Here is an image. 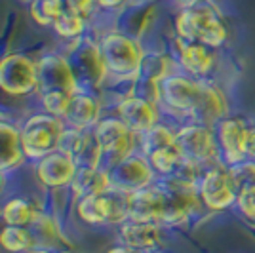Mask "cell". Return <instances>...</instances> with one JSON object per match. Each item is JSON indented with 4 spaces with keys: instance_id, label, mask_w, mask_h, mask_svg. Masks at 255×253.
<instances>
[{
    "instance_id": "6da1fadb",
    "label": "cell",
    "mask_w": 255,
    "mask_h": 253,
    "mask_svg": "<svg viewBox=\"0 0 255 253\" xmlns=\"http://www.w3.org/2000/svg\"><path fill=\"white\" fill-rule=\"evenodd\" d=\"M156 101L173 115L191 116L194 122L210 126L229 115V103L221 86L212 80L192 78L179 71L158 82Z\"/></svg>"
},
{
    "instance_id": "7a4b0ae2",
    "label": "cell",
    "mask_w": 255,
    "mask_h": 253,
    "mask_svg": "<svg viewBox=\"0 0 255 253\" xmlns=\"http://www.w3.org/2000/svg\"><path fill=\"white\" fill-rule=\"evenodd\" d=\"M175 31L183 40L204 44L212 50L221 48L229 38V31L221 13L213 4L204 0L179 11L175 19Z\"/></svg>"
},
{
    "instance_id": "3957f363",
    "label": "cell",
    "mask_w": 255,
    "mask_h": 253,
    "mask_svg": "<svg viewBox=\"0 0 255 253\" xmlns=\"http://www.w3.org/2000/svg\"><path fill=\"white\" fill-rule=\"evenodd\" d=\"M162 189L166 196L162 227H181L204 208L198 194V183L194 181L171 175L162 181Z\"/></svg>"
},
{
    "instance_id": "277c9868",
    "label": "cell",
    "mask_w": 255,
    "mask_h": 253,
    "mask_svg": "<svg viewBox=\"0 0 255 253\" xmlns=\"http://www.w3.org/2000/svg\"><path fill=\"white\" fill-rule=\"evenodd\" d=\"M99 50L109 73L120 78L139 76L145 53L135 38L122 32H109L101 38Z\"/></svg>"
},
{
    "instance_id": "5b68a950",
    "label": "cell",
    "mask_w": 255,
    "mask_h": 253,
    "mask_svg": "<svg viewBox=\"0 0 255 253\" xmlns=\"http://www.w3.org/2000/svg\"><path fill=\"white\" fill-rule=\"evenodd\" d=\"M198 194L204 210L225 211L234 208L238 198V185L231 166L219 162L204 169L202 177L198 179Z\"/></svg>"
},
{
    "instance_id": "8992f818",
    "label": "cell",
    "mask_w": 255,
    "mask_h": 253,
    "mask_svg": "<svg viewBox=\"0 0 255 253\" xmlns=\"http://www.w3.org/2000/svg\"><path fill=\"white\" fill-rule=\"evenodd\" d=\"M175 139H177V147L185 160L194 162L202 168L221 162L215 129L210 124H200V122L187 124L177 129Z\"/></svg>"
},
{
    "instance_id": "52a82bcc",
    "label": "cell",
    "mask_w": 255,
    "mask_h": 253,
    "mask_svg": "<svg viewBox=\"0 0 255 253\" xmlns=\"http://www.w3.org/2000/svg\"><path fill=\"white\" fill-rule=\"evenodd\" d=\"M63 135L61 122L53 115L31 116L21 127V147L27 158H42L59 147Z\"/></svg>"
},
{
    "instance_id": "ba28073f",
    "label": "cell",
    "mask_w": 255,
    "mask_h": 253,
    "mask_svg": "<svg viewBox=\"0 0 255 253\" xmlns=\"http://www.w3.org/2000/svg\"><path fill=\"white\" fill-rule=\"evenodd\" d=\"M78 217L90 225H118L128 221L126 192L109 189L101 194L80 196Z\"/></svg>"
},
{
    "instance_id": "9c48e42d",
    "label": "cell",
    "mask_w": 255,
    "mask_h": 253,
    "mask_svg": "<svg viewBox=\"0 0 255 253\" xmlns=\"http://www.w3.org/2000/svg\"><path fill=\"white\" fill-rule=\"evenodd\" d=\"M94 133L101 148V160L109 166H115L133 152L137 133L131 131L120 118H105L97 122Z\"/></svg>"
},
{
    "instance_id": "30bf717a",
    "label": "cell",
    "mask_w": 255,
    "mask_h": 253,
    "mask_svg": "<svg viewBox=\"0 0 255 253\" xmlns=\"http://www.w3.org/2000/svg\"><path fill=\"white\" fill-rule=\"evenodd\" d=\"M215 137L221 152V162L227 166H236L240 162H244L246 147H248V131L250 127L246 126V122L238 116H223L219 118L215 124Z\"/></svg>"
},
{
    "instance_id": "8fae6325",
    "label": "cell",
    "mask_w": 255,
    "mask_h": 253,
    "mask_svg": "<svg viewBox=\"0 0 255 253\" xmlns=\"http://www.w3.org/2000/svg\"><path fill=\"white\" fill-rule=\"evenodd\" d=\"M36 88L46 92L76 94V76L69 59L57 53H48L36 63Z\"/></svg>"
},
{
    "instance_id": "7c38bea8",
    "label": "cell",
    "mask_w": 255,
    "mask_h": 253,
    "mask_svg": "<svg viewBox=\"0 0 255 253\" xmlns=\"http://www.w3.org/2000/svg\"><path fill=\"white\" fill-rule=\"evenodd\" d=\"M111 187L122 192H133V190L145 189L154 181V169L150 168L147 156L129 154L128 158L117 162L109 169Z\"/></svg>"
},
{
    "instance_id": "4fadbf2b",
    "label": "cell",
    "mask_w": 255,
    "mask_h": 253,
    "mask_svg": "<svg viewBox=\"0 0 255 253\" xmlns=\"http://www.w3.org/2000/svg\"><path fill=\"white\" fill-rule=\"evenodd\" d=\"M0 88L11 95L29 94L36 88V65L21 53L6 55L0 61Z\"/></svg>"
},
{
    "instance_id": "5bb4252c",
    "label": "cell",
    "mask_w": 255,
    "mask_h": 253,
    "mask_svg": "<svg viewBox=\"0 0 255 253\" xmlns=\"http://www.w3.org/2000/svg\"><path fill=\"white\" fill-rule=\"evenodd\" d=\"M175 61L177 67L181 69V73L192 76V78H198V80H208L210 74L215 69V52L212 48L204 46L198 42H189V40H183V38H175Z\"/></svg>"
},
{
    "instance_id": "9a60e30c",
    "label": "cell",
    "mask_w": 255,
    "mask_h": 253,
    "mask_svg": "<svg viewBox=\"0 0 255 253\" xmlns=\"http://www.w3.org/2000/svg\"><path fill=\"white\" fill-rule=\"evenodd\" d=\"M164 208H166V196L162 185H149L145 189L126 192L128 219L162 225Z\"/></svg>"
},
{
    "instance_id": "2e32d148",
    "label": "cell",
    "mask_w": 255,
    "mask_h": 253,
    "mask_svg": "<svg viewBox=\"0 0 255 253\" xmlns=\"http://www.w3.org/2000/svg\"><path fill=\"white\" fill-rule=\"evenodd\" d=\"M59 150L67 152L76 164H82L88 168H97V162H101V148L94 131L88 129H75L63 131L59 139Z\"/></svg>"
},
{
    "instance_id": "e0dca14e",
    "label": "cell",
    "mask_w": 255,
    "mask_h": 253,
    "mask_svg": "<svg viewBox=\"0 0 255 253\" xmlns=\"http://www.w3.org/2000/svg\"><path fill=\"white\" fill-rule=\"evenodd\" d=\"M118 118L139 135L147 133L156 124H160L156 103L149 97H137V95L126 97L118 105Z\"/></svg>"
},
{
    "instance_id": "ac0fdd59",
    "label": "cell",
    "mask_w": 255,
    "mask_h": 253,
    "mask_svg": "<svg viewBox=\"0 0 255 253\" xmlns=\"http://www.w3.org/2000/svg\"><path fill=\"white\" fill-rule=\"evenodd\" d=\"M76 162L63 150H53L38 160L36 164V177L50 189H59L71 185L76 173Z\"/></svg>"
},
{
    "instance_id": "d6986e66",
    "label": "cell",
    "mask_w": 255,
    "mask_h": 253,
    "mask_svg": "<svg viewBox=\"0 0 255 253\" xmlns=\"http://www.w3.org/2000/svg\"><path fill=\"white\" fill-rule=\"evenodd\" d=\"M120 240L137 252H152L162 242V225L128 219L120 227Z\"/></svg>"
},
{
    "instance_id": "ffe728a7",
    "label": "cell",
    "mask_w": 255,
    "mask_h": 253,
    "mask_svg": "<svg viewBox=\"0 0 255 253\" xmlns=\"http://www.w3.org/2000/svg\"><path fill=\"white\" fill-rule=\"evenodd\" d=\"M97 113H99V109H97L94 97L84 94H73L63 118L67 120V124L75 129H88L92 124H96Z\"/></svg>"
},
{
    "instance_id": "44dd1931",
    "label": "cell",
    "mask_w": 255,
    "mask_h": 253,
    "mask_svg": "<svg viewBox=\"0 0 255 253\" xmlns=\"http://www.w3.org/2000/svg\"><path fill=\"white\" fill-rule=\"evenodd\" d=\"M73 55H76V65H80L84 69L86 78L92 84H99L107 71L103 57H101L99 44H94L92 40H80Z\"/></svg>"
},
{
    "instance_id": "7402d4cb",
    "label": "cell",
    "mask_w": 255,
    "mask_h": 253,
    "mask_svg": "<svg viewBox=\"0 0 255 253\" xmlns=\"http://www.w3.org/2000/svg\"><path fill=\"white\" fill-rule=\"evenodd\" d=\"M25 158L21 133L10 124L0 122V171L19 166Z\"/></svg>"
},
{
    "instance_id": "603a6c76",
    "label": "cell",
    "mask_w": 255,
    "mask_h": 253,
    "mask_svg": "<svg viewBox=\"0 0 255 253\" xmlns=\"http://www.w3.org/2000/svg\"><path fill=\"white\" fill-rule=\"evenodd\" d=\"M71 185H73L75 192H78L80 196L101 194V192H107L109 189H113L107 171H101L99 168H88V166H80L76 169L75 179H73Z\"/></svg>"
},
{
    "instance_id": "cb8c5ba5",
    "label": "cell",
    "mask_w": 255,
    "mask_h": 253,
    "mask_svg": "<svg viewBox=\"0 0 255 253\" xmlns=\"http://www.w3.org/2000/svg\"><path fill=\"white\" fill-rule=\"evenodd\" d=\"M147 160H149L150 168L154 169V173H158L162 177H171V175H175V173L179 171L181 164L185 162L179 147H177V143L150 152V154H147Z\"/></svg>"
},
{
    "instance_id": "d4e9b609",
    "label": "cell",
    "mask_w": 255,
    "mask_h": 253,
    "mask_svg": "<svg viewBox=\"0 0 255 253\" xmlns=\"http://www.w3.org/2000/svg\"><path fill=\"white\" fill-rule=\"evenodd\" d=\"M34 236L27 227H11L8 225L4 231L0 232V246L11 253H23L31 252L34 248Z\"/></svg>"
},
{
    "instance_id": "484cf974",
    "label": "cell",
    "mask_w": 255,
    "mask_h": 253,
    "mask_svg": "<svg viewBox=\"0 0 255 253\" xmlns=\"http://www.w3.org/2000/svg\"><path fill=\"white\" fill-rule=\"evenodd\" d=\"M175 135H177V131H173L171 127L164 126V124H156L147 133H143V141H141V145H143V156H147V154L158 150V148L175 145L177 143Z\"/></svg>"
},
{
    "instance_id": "4316f807",
    "label": "cell",
    "mask_w": 255,
    "mask_h": 253,
    "mask_svg": "<svg viewBox=\"0 0 255 253\" xmlns=\"http://www.w3.org/2000/svg\"><path fill=\"white\" fill-rule=\"evenodd\" d=\"M34 215H36L34 208L21 198L10 200L2 210L4 221H6V225H11V227H29L34 219Z\"/></svg>"
},
{
    "instance_id": "83f0119b",
    "label": "cell",
    "mask_w": 255,
    "mask_h": 253,
    "mask_svg": "<svg viewBox=\"0 0 255 253\" xmlns=\"http://www.w3.org/2000/svg\"><path fill=\"white\" fill-rule=\"evenodd\" d=\"M67 10L63 0H31V17L38 25H53V21Z\"/></svg>"
},
{
    "instance_id": "f1b7e54d",
    "label": "cell",
    "mask_w": 255,
    "mask_h": 253,
    "mask_svg": "<svg viewBox=\"0 0 255 253\" xmlns=\"http://www.w3.org/2000/svg\"><path fill=\"white\" fill-rule=\"evenodd\" d=\"M53 31L61 38H78L84 31V15L75 13L71 10H65L55 21H53Z\"/></svg>"
},
{
    "instance_id": "f546056e",
    "label": "cell",
    "mask_w": 255,
    "mask_h": 253,
    "mask_svg": "<svg viewBox=\"0 0 255 253\" xmlns=\"http://www.w3.org/2000/svg\"><path fill=\"white\" fill-rule=\"evenodd\" d=\"M234 208L244 219L255 223V185L238 190V198H236Z\"/></svg>"
},
{
    "instance_id": "4dcf8cb0",
    "label": "cell",
    "mask_w": 255,
    "mask_h": 253,
    "mask_svg": "<svg viewBox=\"0 0 255 253\" xmlns=\"http://www.w3.org/2000/svg\"><path fill=\"white\" fill-rule=\"evenodd\" d=\"M69 101H71V94H65V92H46V94H42V103L48 115L63 116L67 107H69Z\"/></svg>"
},
{
    "instance_id": "1f68e13d",
    "label": "cell",
    "mask_w": 255,
    "mask_h": 253,
    "mask_svg": "<svg viewBox=\"0 0 255 253\" xmlns=\"http://www.w3.org/2000/svg\"><path fill=\"white\" fill-rule=\"evenodd\" d=\"M231 169H233V175L236 185H238V190L255 185V160L246 158L244 162H240L236 166H231Z\"/></svg>"
},
{
    "instance_id": "d6a6232c",
    "label": "cell",
    "mask_w": 255,
    "mask_h": 253,
    "mask_svg": "<svg viewBox=\"0 0 255 253\" xmlns=\"http://www.w3.org/2000/svg\"><path fill=\"white\" fill-rule=\"evenodd\" d=\"M65 2V8L75 13H80V15H86L88 11L94 8L96 0H63Z\"/></svg>"
},
{
    "instance_id": "836d02e7",
    "label": "cell",
    "mask_w": 255,
    "mask_h": 253,
    "mask_svg": "<svg viewBox=\"0 0 255 253\" xmlns=\"http://www.w3.org/2000/svg\"><path fill=\"white\" fill-rule=\"evenodd\" d=\"M246 156H248V160H255V126L250 127V131H248V147H246Z\"/></svg>"
},
{
    "instance_id": "e575fe53",
    "label": "cell",
    "mask_w": 255,
    "mask_h": 253,
    "mask_svg": "<svg viewBox=\"0 0 255 253\" xmlns=\"http://www.w3.org/2000/svg\"><path fill=\"white\" fill-rule=\"evenodd\" d=\"M96 4L105 8V10H117V8L126 4V0H96Z\"/></svg>"
},
{
    "instance_id": "d590c367",
    "label": "cell",
    "mask_w": 255,
    "mask_h": 253,
    "mask_svg": "<svg viewBox=\"0 0 255 253\" xmlns=\"http://www.w3.org/2000/svg\"><path fill=\"white\" fill-rule=\"evenodd\" d=\"M107 253H133V250L122 244V246H117V248H111V250H109Z\"/></svg>"
},
{
    "instance_id": "8d00e7d4",
    "label": "cell",
    "mask_w": 255,
    "mask_h": 253,
    "mask_svg": "<svg viewBox=\"0 0 255 253\" xmlns=\"http://www.w3.org/2000/svg\"><path fill=\"white\" fill-rule=\"evenodd\" d=\"M175 2H179L183 8H187V6H194V4H198V2H202V0H175Z\"/></svg>"
},
{
    "instance_id": "74e56055",
    "label": "cell",
    "mask_w": 255,
    "mask_h": 253,
    "mask_svg": "<svg viewBox=\"0 0 255 253\" xmlns=\"http://www.w3.org/2000/svg\"><path fill=\"white\" fill-rule=\"evenodd\" d=\"M133 253H150V252H137V250H133Z\"/></svg>"
},
{
    "instance_id": "f35d334b",
    "label": "cell",
    "mask_w": 255,
    "mask_h": 253,
    "mask_svg": "<svg viewBox=\"0 0 255 253\" xmlns=\"http://www.w3.org/2000/svg\"><path fill=\"white\" fill-rule=\"evenodd\" d=\"M0 187H2V175H0Z\"/></svg>"
}]
</instances>
